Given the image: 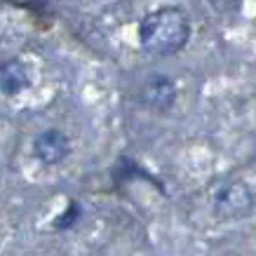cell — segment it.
<instances>
[{
	"label": "cell",
	"mask_w": 256,
	"mask_h": 256,
	"mask_svg": "<svg viewBox=\"0 0 256 256\" xmlns=\"http://www.w3.org/2000/svg\"><path fill=\"white\" fill-rule=\"evenodd\" d=\"M190 40V19L181 8H160L139 22V42L150 56H174Z\"/></svg>",
	"instance_id": "6da1fadb"
},
{
	"label": "cell",
	"mask_w": 256,
	"mask_h": 256,
	"mask_svg": "<svg viewBox=\"0 0 256 256\" xmlns=\"http://www.w3.org/2000/svg\"><path fill=\"white\" fill-rule=\"evenodd\" d=\"M212 210L221 221H242L256 210L254 188L242 178H224L218 181L210 195Z\"/></svg>",
	"instance_id": "7a4b0ae2"
},
{
	"label": "cell",
	"mask_w": 256,
	"mask_h": 256,
	"mask_svg": "<svg viewBox=\"0 0 256 256\" xmlns=\"http://www.w3.org/2000/svg\"><path fill=\"white\" fill-rule=\"evenodd\" d=\"M139 101L153 113H167L176 101V85L167 73H148L139 87Z\"/></svg>",
	"instance_id": "3957f363"
},
{
	"label": "cell",
	"mask_w": 256,
	"mask_h": 256,
	"mask_svg": "<svg viewBox=\"0 0 256 256\" xmlns=\"http://www.w3.org/2000/svg\"><path fill=\"white\" fill-rule=\"evenodd\" d=\"M31 150L38 162L54 167V164H62L70 156V139L66 132L56 130V127H50V130H42V132L33 136Z\"/></svg>",
	"instance_id": "277c9868"
},
{
	"label": "cell",
	"mask_w": 256,
	"mask_h": 256,
	"mask_svg": "<svg viewBox=\"0 0 256 256\" xmlns=\"http://www.w3.org/2000/svg\"><path fill=\"white\" fill-rule=\"evenodd\" d=\"M28 87H31V73L22 59L10 56L0 62V92L5 96H16Z\"/></svg>",
	"instance_id": "5b68a950"
},
{
	"label": "cell",
	"mask_w": 256,
	"mask_h": 256,
	"mask_svg": "<svg viewBox=\"0 0 256 256\" xmlns=\"http://www.w3.org/2000/svg\"><path fill=\"white\" fill-rule=\"evenodd\" d=\"M210 2V8L218 14H235V12H240L242 2L244 0H207Z\"/></svg>",
	"instance_id": "8992f818"
},
{
	"label": "cell",
	"mask_w": 256,
	"mask_h": 256,
	"mask_svg": "<svg viewBox=\"0 0 256 256\" xmlns=\"http://www.w3.org/2000/svg\"><path fill=\"white\" fill-rule=\"evenodd\" d=\"M76 218H78V204H76V202H70L68 210L64 212L62 216H59V218L54 221V228H68V226L73 224Z\"/></svg>",
	"instance_id": "52a82bcc"
}]
</instances>
